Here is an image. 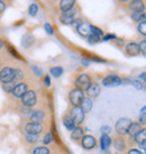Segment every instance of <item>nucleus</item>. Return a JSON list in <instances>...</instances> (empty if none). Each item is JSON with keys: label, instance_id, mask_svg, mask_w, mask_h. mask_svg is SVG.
<instances>
[{"label": "nucleus", "instance_id": "nucleus-35", "mask_svg": "<svg viewBox=\"0 0 146 154\" xmlns=\"http://www.w3.org/2000/svg\"><path fill=\"white\" fill-rule=\"evenodd\" d=\"M26 138H27V141L29 142V143H35V142L38 140V136L36 134H27Z\"/></svg>", "mask_w": 146, "mask_h": 154}, {"label": "nucleus", "instance_id": "nucleus-28", "mask_svg": "<svg viewBox=\"0 0 146 154\" xmlns=\"http://www.w3.org/2000/svg\"><path fill=\"white\" fill-rule=\"evenodd\" d=\"M37 11H38V7H37V5H36V4H32V5H30L29 8H28V13H29L30 16H32V17L36 16Z\"/></svg>", "mask_w": 146, "mask_h": 154}, {"label": "nucleus", "instance_id": "nucleus-47", "mask_svg": "<svg viewBox=\"0 0 146 154\" xmlns=\"http://www.w3.org/2000/svg\"><path fill=\"white\" fill-rule=\"evenodd\" d=\"M82 63H83V65H89V61L88 60L86 61V59H83V60H82Z\"/></svg>", "mask_w": 146, "mask_h": 154}, {"label": "nucleus", "instance_id": "nucleus-3", "mask_svg": "<svg viewBox=\"0 0 146 154\" xmlns=\"http://www.w3.org/2000/svg\"><path fill=\"white\" fill-rule=\"evenodd\" d=\"M84 98V94H83V91L80 89H73L69 94V99H70V103L72 105L73 107H79L80 105H81L82 100Z\"/></svg>", "mask_w": 146, "mask_h": 154}, {"label": "nucleus", "instance_id": "nucleus-44", "mask_svg": "<svg viewBox=\"0 0 146 154\" xmlns=\"http://www.w3.org/2000/svg\"><path fill=\"white\" fill-rule=\"evenodd\" d=\"M110 131H111V129H110L109 126H102V127H101V133H102V134H108Z\"/></svg>", "mask_w": 146, "mask_h": 154}, {"label": "nucleus", "instance_id": "nucleus-38", "mask_svg": "<svg viewBox=\"0 0 146 154\" xmlns=\"http://www.w3.org/2000/svg\"><path fill=\"white\" fill-rule=\"evenodd\" d=\"M44 28H45V30H46V33H47L48 35H53V34H54L53 27H52L50 24H45V25H44Z\"/></svg>", "mask_w": 146, "mask_h": 154}, {"label": "nucleus", "instance_id": "nucleus-12", "mask_svg": "<svg viewBox=\"0 0 146 154\" xmlns=\"http://www.w3.org/2000/svg\"><path fill=\"white\" fill-rule=\"evenodd\" d=\"M77 30L81 36H83V37H88V36L91 34V25L86 22H82L78 25Z\"/></svg>", "mask_w": 146, "mask_h": 154}, {"label": "nucleus", "instance_id": "nucleus-49", "mask_svg": "<svg viewBox=\"0 0 146 154\" xmlns=\"http://www.w3.org/2000/svg\"><path fill=\"white\" fill-rule=\"evenodd\" d=\"M117 1H118V2H120L121 5H124V4H126L128 0H117Z\"/></svg>", "mask_w": 146, "mask_h": 154}, {"label": "nucleus", "instance_id": "nucleus-21", "mask_svg": "<svg viewBox=\"0 0 146 154\" xmlns=\"http://www.w3.org/2000/svg\"><path fill=\"white\" fill-rule=\"evenodd\" d=\"M63 124H64L65 128L69 129V131H72L77 125L74 124V122L72 120V118L70 117L69 115H65L64 117H63Z\"/></svg>", "mask_w": 146, "mask_h": 154}, {"label": "nucleus", "instance_id": "nucleus-4", "mask_svg": "<svg viewBox=\"0 0 146 154\" xmlns=\"http://www.w3.org/2000/svg\"><path fill=\"white\" fill-rule=\"evenodd\" d=\"M37 103V96L34 90H27L22 97V103L25 107H33Z\"/></svg>", "mask_w": 146, "mask_h": 154}, {"label": "nucleus", "instance_id": "nucleus-32", "mask_svg": "<svg viewBox=\"0 0 146 154\" xmlns=\"http://www.w3.org/2000/svg\"><path fill=\"white\" fill-rule=\"evenodd\" d=\"M132 85H133L137 90H142L144 88V82L141 81V80H133L132 81Z\"/></svg>", "mask_w": 146, "mask_h": 154}, {"label": "nucleus", "instance_id": "nucleus-31", "mask_svg": "<svg viewBox=\"0 0 146 154\" xmlns=\"http://www.w3.org/2000/svg\"><path fill=\"white\" fill-rule=\"evenodd\" d=\"M5 86H4V89L7 91V92H11L13 91V89L15 88V86H16V82H14V81H10L8 82V83H4Z\"/></svg>", "mask_w": 146, "mask_h": 154}, {"label": "nucleus", "instance_id": "nucleus-29", "mask_svg": "<svg viewBox=\"0 0 146 154\" xmlns=\"http://www.w3.org/2000/svg\"><path fill=\"white\" fill-rule=\"evenodd\" d=\"M137 30H138V33H141L143 36H145L146 35V23H145V20H144V22H141L139 24H138Z\"/></svg>", "mask_w": 146, "mask_h": 154}, {"label": "nucleus", "instance_id": "nucleus-33", "mask_svg": "<svg viewBox=\"0 0 146 154\" xmlns=\"http://www.w3.org/2000/svg\"><path fill=\"white\" fill-rule=\"evenodd\" d=\"M87 38H88V42H89L90 44L98 43V42H100V39H101V38H99V37H97V36H96V35H93V34H90L88 37H87Z\"/></svg>", "mask_w": 146, "mask_h": 154}, {"label": "nucleus", "instance_id": "nucleus-18", "mask_svg": "<svg viewBox=\"0 0 146 154\" xmlns=\"http://www.w3.org/2000/svg\"><path fill=\"white\" fill-rule=\"evenodd\" d=\"M79 107L81 108V110L84 112V114H87V112H89V111L92 109V100H91L90 98H83V100H82L81 105L79 106Z\"/></svg>", "mask_w": 146, "mask_h": 154}, {"label": "nucleus", "instance_id": "nucleus-11", "mask_svg": "<svg viewBox=\"0 0 146 154\" xmlns=\"http://www.w3.org/2000/svg\"><path fill=\"white\" fill-rule=\"evenodd\" d=\"M75 0H60L59 4L56 5V9L60 10L61 13H64L66 10L71 9L75 5Z\"/></svg>", "mask_w": 146, "mask_h": 154}, {"label": "nucleus", "instance_id": "nucleus-52", "mask_svg": "<svg viewBox=\"0 0 146 154\" xmlns=\"http://www.w3.org/2000/svg\"><path fill=\"white\" fill-rule=\"evenodd\" d=\"M53 154H55V153H53Z\"/></svg>", "mask_w": 146, "mask_h": 154}, {"label": "nucleus", "instance_id": "nucleus-43", "mask_svg": "<svg viewBox=\"0 0 146 154\" xmlns=\"http://www.w3.org/2000/svg\"><path fill=\"white\" fill-rule=\"evenodd\" d=\"M33 71H34L35 74H37V75H42V74H43V70L38 69L37 66H33Z\"/></svg>", "mask_w": 146, "mask_h": 154}, {"label": "nucleus", "instance_id": "nucleus-27", "mask_svg": "<svg viewBox=\"0 0 146 154\" xmlns=\"http://www.w3.org/2000/svg\"><path fill=\"white\" fill-rule=\"evenodd\" d=\"M91 34L96 35V36H97V37H99V38L103 37V32L100 29V28L96 27V26H91Z\"/></svg>", "mask_w": 146, "mask_h": 154}, {"label": "nucleus", "instance_id": "nucleus-51", "mask_svg": "<svg viewBox=\"0 0 146 154\" xmlns=\"http://www.w3.org/2000/svg\"><path fill=\"white\" fill-rule=\"evenodd\" d=\"M46 1H52V2H55L56 0H46Z\"/></svg>", "mask_w": 146, "mask_h": 154}, {"label": "nucleus", "instance_id": "nucleus-9", "mask_svg": "<svg viewBox=\"0 0 146 154\" xmlns=\"http://www.w3.org/2000/svg\"><path fill=\"white\" fill-rule=\"evenodd\" d=\"M102 85L108 88H112V87H117L121 85V78L116 75V74H110L102 80Z\"/></svg>", "mask_w": 146, "mask_h": 154}, {"label": "nucleus", "instance_id": "nucleus-24", "mask_svg": "<svg viewBox=\"0 0 146 154\" xmlns=\"http://www.w3.org/2000/svg\"><path fill=\"white\" fill-rule=\"evenodd\" d=\"M130 17L134 22H144L145 20V11H137V13L130 14Z\"/></svg>", "mask_w": 146, "mask_h": 154}, {"label": "nucleus", "instance_id": "nucleus-48", "mask_svg": "<svg viewBox=\"0 0 146 154\" xmlns=\"http://www.w3.org/2000/svg\"><path fill=\"white\" fill-rule=\"evenodd\" d=\"M139 78H142V81L145 82V72H143L142 73V77H139Z\"/></svg>", "mask_w": 146, "mask_h": 154}, {"label": "nucleus", "instance_id": "nucleus-15", "mask_svg": "<svg viewBox=\"0 0 146 154\" xmlns=\"http://www.w3.org/2000/svg\"><path fill=\"white\" fill-rule=\"evenodd\" d=\"M86 91L88 94V98H97L100 94V87L98 83H91Z\"/></svg>", "mask_w": 146, "mask_h": 154}, {"label": "nucleus", "instance_id": "nucleus-2", "mask_svg": "<svg viewBox=\"0 0 146 154\" xmlns=\"http://www.w3.org/2000/svg\"><path fill=\"white\" fill-rule=\"evenodd\" d=\"M126 10L130 13H137V11H145V4L144 0H128L126 4L123 5Z\"/></svg>", "mask_w": 146, "mask_h": 154}, {"label": "nucleus", "instance_id": "nucleus-25", "mask_svg": "<svg viewBox=\"0 0 146 154\" xmlns=\"http://www.w3.org/2000/svg\"><path fill=\"white\" fill-rule=\"evenodd\" d=\"M145 140H146V129L143 128L141 132L136 134L135 141L137 142L138 144H145Z\"/></svg>", "mask_w": 146, "mask_h": 154}, {"label": "nucleus", "instance_id": "nucleus-20", "mask_svg": "<svg viewBox=\"0 0 146 154\" xmlns=\"http://www.w3.org/2000/svg\"><path fill=\"white\" fill-rule=\"evenodd\" d=\"M83 136H84V135H83V131H82L81 127H79V126H75V127L72 129L71 138H72L73 141H80V140H81Z\"/></svg>", "mask_w": 146, "mask_h": 154}, {"label": "nucleus", "instance_id": "nucleus-1", "mask_svg": "<svg viewBox=\"0 0 146 154\" xmlns=\"http://www.w3.org/2000/svg\"><path fill=\"white\" fill-rule=\"evenodd\" d=\"M79 13H80V7L78 5H74L71 9L66 10L64 13H61L60 22L64 25H72L74 20L78 19Z\"/></svg>", "mask_w": 146, "mask_h": 154}, {"label": "nucleus", "instance_id": "nucleus-5", "mask_svg": "<svg viewBox=\"0 0 146 154\" xmlns=\"http://www.w3.org/2000/svg\"><path fill=\"white\" fill-rule=\"evenodd\" d=\"M91 83V78L89 74H87V73H83V74H80L79 77L77 78V80H75V87H77L78 89L82 90V91H86L88 89V87L90 86Z\"/></svg>", "mask_w": 146, "mask_h": 154}, {"label": "nucleus", "instance_id": "nucleus-8", "mask_svg": "<svg viewBox=\"0 0 146 154\" xmlns=\"http://www.w3.org/2000/svg\"><path fill=\"white\" fill-rule=\"evenodd\" d=\"M69 116L72 118V120L74 122V124L77 125H80L84 120V112L81 110V108L80 107H73L70 111Z\"/></svg>", "mask_w": 146, "mask_h": 154}, {"label": "nucleus", "instance_id": "nucleus-13", "mask_svg": "<svg viewBox=\"0 0 146 154\" xmlns=\"http://www.w3.org/2000/svg\"><path fill=\"white\" fill-rule=\"evenodd\" d=\"M25 131L27 134H39L43 132V125L42 124H36V123H29L26 125Z\"/></svg>", "mask_w": 146, "mask_h": 154}, {"label": "nucleus", "instance_id": "nucleus-16", "mask_svg": "<svg viewBox=\"0 0 146 154\" xmlns=\"http://www.w3.org/2000/svg\"><path fill=\"white\" fill-rule=\"evenodd\" d=\"M125 51L126 53L130 56H134V55H138L141 52H139V45L137 43H135V42H132V43H128L125 47Z\"/></svg>", "mask_w": 146, "mask_h": 154}, {"label": "nucleus", "instance_id": "nucleus-45", "mask_svg": "<svg viewBox=\"0 0 146 154\" xmlns=\"http://www.w3.org/2000/svg\"><path fill=\"white\" fill-rule=\"evenodd\" d=\"M128 154H143L141 151L138 150H135V149H133V150H129L128 151Z\"/></svg>", "mask_w": 146, "mask_h": 154}, {"label": "nucleus", "instance_id": "nucleus-46", "mask_svg": "<svg viewBox=\"0 0 146 154\" xmlns=\"http://www.w3.org/2000/svg\"><path fill=\"white\" fill-rule=\"evenodd\" d=\"M132 83V80H129V79H124V80H121V85H130Z\"/></svg>", "mask_w": 146, "mask_h": 154}, {"label": "nucleus", "instance_id": "nucleus-40", "mask_svg": "<svg viewBox=\"0 0 146 154\" xmlns=\"http://www.w3.org/2000/svg\"><path fill=\"white\" fill-rule=\"evenodd\" d=\"M116 38V35L115 34H108V35H103V41H109V39H115Z\"/></svg>", "mask_w": 146, "mask_h": 154}, {"label": "nucleus", "instance_id": "nucleus-37", "mask_svg": "<svg viewBox=\"0 0 146 154\" xmlns=\"http://www.w3.org/2000/svg\"><path fill=\"white\" fill-rule=\"evenodd\" d=\"M145 112H146V108L145 107H143L142 108V114H141V116H139V122L142 123V124H145V118H146V115H145Z\"/></svg>", "mask_w": 146, "mask_h": 154}, {"label": "nucleus", "instance_id": "nucleus-22", "mask_svg": "<svg viewBox=\"0 0 146 154\" xmlns=\"http://www.w3.org/2000/svg\"><path fill=\"white\" fill-rule=\"evenodd\" d=\"M100 143H101V149L102 150H107L108 147L111 144V140L108 136L107 134H102V136L100 138Z\"/></svg>", "mask_w": 146, "mask_h": 154}, {"label": "nucleus", "instance_id": "nucleus-23", "mask_svg": "<svg viewBox=\"0 0 146 154\" xmlns=\"http://www.w3.org/2000/svg\"><path fill=\"white\" fill-rule=\"evenodd\" d=\"M34 42V36L30 34H26L25 36H23V39H22V44L23 46L26 47V48H28V47L33 44Z\"/></svg>", "mask_w": 146, "mask_h": 154}, {"label": "nucleus", "instance_id": "nucleus-42", "mask_svg": "<svg viewBox=\"0 0 146 154\" xmlns=\"http://www.w3.org/2000/svg\"><path fill=\"white\" fill-rule=\"evenodd\" d=\"M44 85L46 87L51 86V79H50V75H45L44 77Z\"/></svg>", "mask_w": 146, "mask_h": 154}, {"label": "nucleus", "instance_id": "nucleus-50", "mask_svg": "<svg viewBox=\"0 0 146 154\" xmlns=\"http://www.w3.org/2000/svg\"><path fill=\"white\" fill-rule=\"evenodd\" d=\"M2 46H4V42H2V41H1V39H0V50H1V48H2Z\"/></svg>", "mask_w": 146, "mask_h": 154}, {"label": "nucleus", "instance_id": "nucleus-7", "mask_svg": "<svg viewBox=\"0 0 146 154\" xmlns=\"http://www.w3.org/2000/svg\"><path fill=\"white\" fill-rule=\"evenodd\" d=\"M133 122L129 118H120L116 123V132L119 134V135H125L127 134V131H128V127L130 126Z\"/></svg>", "mask_w": 146, "mask_h": 154}, {"label": "nucleus", "instance_id": "nucleus-30", "mask_svg": "<svg viewBox=\"0 0 146 154\" xmlns=\"http://www.w3.org/2000/svg\"><path fill=\"white\" fill-rule=\"evenodd\" d=\"M33 154H50V150L45 146H42V147H37L35 149Z\"/></svg>", "mask_w": 146, "mask_h": 154}, {"label": "nucleus", "instance_id": "nucleus-26", "mask_svg": "<svg viewBox=\"0 0 146 154\" xmlns=\"http://www.w3.org/2000/svg\"><path fill=\"white\" fill-rule=\"evenodd\" d=\"M50 72H51V74L53 75V77L59 78V77L62 75V73H63V69L61 68V66H54V68H52L51 70H50Z\"/></svg>", "mask_w": 146, "mask_h": 154}, {"label": "nucleus", "instance_id": "nucleus-14", "mask_svg": "<svg viewBox=\"0 0 146 154\" xmlns=\"http://www.w3.org/2000/svg\"><path fill=\"white\" fill-rule=\"evenodd\" d=\"M97 144V141H96V138L93 136H91V135H86V136L82 137V145L84 149L87 150H91V149H93Z\"/></svg>", "mask_w": 146, "mask_h": 154}, {"label": "nucleus", "instance_id": "nucleus-19", "mask_svg": "<svg viewBox=\"0 0 146 154\" xmlns=\"http://www.w3.org/2000/svg\"><path fill=\"white\" fill-rule=\"evenodd\" d=\"M142 129L143 128H142V125H141V124H138V123H132V124H130V126L128 127V131H127V133H128L132 137H135V136H136V134L141 132Z\"/></svg>", "mask_w": 146, "mask_h": 154}, {"label": "nucleus", "instance_id": "nucleus-41", "mask_svg": "<svg viewBox=\"0 0 146 154\" xmlns=\"http://www.w3.org/2000/svg\"><path fill=\"white\" fill-rule=\"evenodd\" d=\"M6 8H7V5L5 4L2 0H0V15H1V14H4V11L6 10Z\"/></svg>", "mask_w": 146, "mask_h": 154}, {"label": "nucleus", "instance_id": "nucleus-17", "mask_svg": "<svg viewBox=\"0 0 146 154\" xmlns=\"http://www.w3.org/2000/svg\"><path fill=\"white\" fill-rule=\"evenodd\" d=\"M44 117H45V114H44L43 110H35L30 115V120H32V123L41 124L44 120Z\"/></svg>", "mask_w": 146, "mask_h": 154}, {"label": "nucleus", "instance_id": "nucleus-6", "mask_svg": "<svg viewBox=\"0 0 146 154\" xmlns=\"http://www.w3.org/2000/svg\"><path fill=\"white\" fill-rule=\"evenodd\" d=\"M15 77V69L11 66H6L0 71V81L2 83H8L13 81Z\"/></svg>", "mask_w": 146, "mask_h": 154}, {"label": "nucleus", "instance_id": "nucleus-10", "mask_svg": "<svg viewBox=\"0 0 146 154\" xmlns=\"http://www.w3.org/2000/svg\"><path fill=\"white\" fill-rule=\"evenodd\" d=\"M28 90V86H27V83L26 82H20V83H18L15 86V88L13 89V94L15 97H17V98H22L23 96L25 94V92Z\"/></svg>", "mask_w": 146, "mask_h": 154}, {"label": "nucleus", "instance_id": "nucleus-36", "mask_svg": "<svg viewBox=\"0 0 146 154\" xmlns=\"http://www.w3.org/2000/svg\"><path fill=\"white\" fill-rule=\"evenodd\" d=\"M139 45V52L142 53L143 55H146V41H142V43L138 44Z\"/></svg>", "mask_w": 146, "mask_h": 154}, {"label": "nucleus", "instance_id": "nucleus-39", "mask_svg": "<svg viewBox=\"0 0 146 154\" xmlns=\"http://www.w3.org/2000/svg\"><path fill=\"white\" fill-rule=\"evenodd\" d=\"M52 140H53V137H52V134H46L45 137H44V144H48V143H51Z\"/></svg>", "mask_w": 146, "mask_h": 154}, {"label": "nucleus", "instance_id": "nucleus-34", "mask_svg": "<svg viewBox=\"0 0 146 154\" xmlns=\"http://www.w3.org/2000/svg\"><path fill=\"white\" fill-rule=\"evenodd\" d=\"M115 145H116V149L118 151H123L125 149V144H124V141L123 140H117L116 142H115Z\"/></svg>", "mask_w": 146, "mask_h": 154}]
</instances>
